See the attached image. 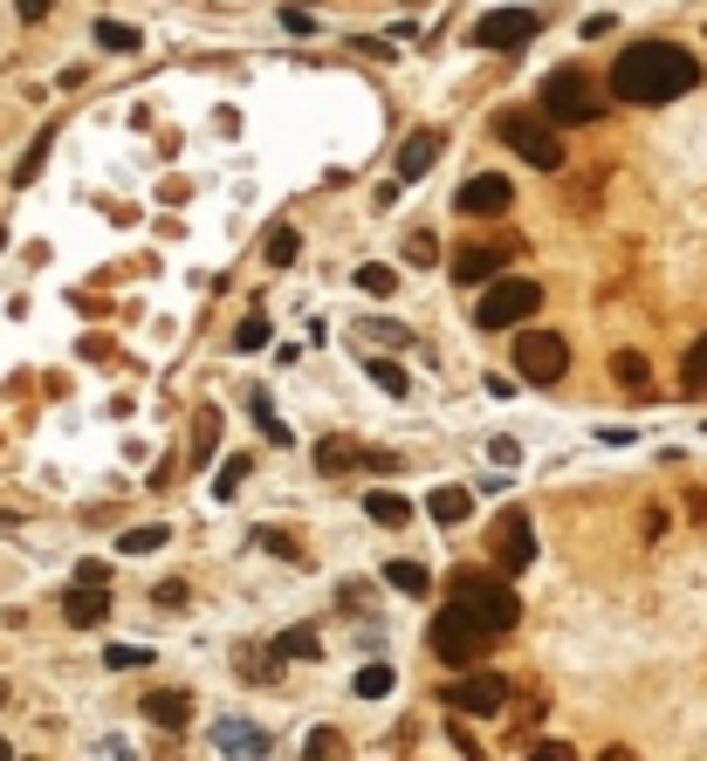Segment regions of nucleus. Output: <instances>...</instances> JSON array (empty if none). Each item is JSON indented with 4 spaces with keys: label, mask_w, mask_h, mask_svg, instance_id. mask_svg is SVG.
<instances>
[{
    "label": "nucleus",
    "mask_w": 707,
    "mask_h": 761,
    "mask_svg": "<svg viewBox=\"0 0 707 761\" xmlns=\"http://www.w3.org/2000/svg\"><path fill=\"white\" fill-rule=\"evenodd\" d=\"M700 83V62L680 42H633L611 62V90L625 103H674Z\"/></svg>",
    "instance_id": "obj_1"
},
{
    "label": "nucleus",
    "mask_w": 707,
    "mask_h": 761,
    "mask_svg": "<svg viewBox=\"0 0 707 761\" xmlns=\"http://www.w3.org/2000/svg\"><path fill=\"white\" fill-rule=\"evenodd\" d=\"M549 124H557L549 110H542V117H536V110H501V117H495V138H501L508 151H522L536 172H557V166H564V138L549 131Z\"/></svg>",
    "instance_id": "obj_2"
},
{
    "label": "nucleus",
    "mask_w": 707,
    "mask_h": 761,
    "mask_svg": "<svg viewBox=\"0 0 707 761\" xmlns=\"http://www.w3.org/2000/svg\"><path fill=\"white\" fill-rule=\"evenodd\" d=\"M426 645H434V659H447V665H481V659H488V645H495V631H488L475 611H460L454 597H447V611L434 618Z\"/></svg>",
    "instance_id": "obj_3"
},
{
    "label": "nucleus",
    "mask_w": 707,
    "mask_h": 761,
    "mask_svg": "<svg viewBox=\"0 0 707 761\" xmlns=\"http://www.w3.org/2000/svg\"><path fill=\"white\" fill-rule=\"evenodd\" d=\"M447 597H454L460 611H475V618H481V624H488L495 638L522 624V597L508 590V583H495V577H481V570H467V577H454V590H447Z\"/></svg>",
    "instance_id": "obj_4"
},
{
    "label": "nucleus",
    "mask_w": 707,
    "mask_h": 761,
    "mask_svg": "<svg viewBox=\"0 0 707 761\" xmlns=\"http://www.w3.org/2000/svg\"><path fill=\"white\" fill-rule=\"evenodd\" d=\"M542 110L557 117V124H591V117H605V90L577 62H564V69L542 76Z\"/></svg>",
    "instance_id": "obj_5"
},
{
    "label": "nucleus",
    "mask_w": 707,
    "mask_h": 761,
    "mask_svg": "<svg viewBox=\"0 0 707 761\" xmlns=\"http://www.w3.org/2000/svg\"><path fill=\"white\" fill-rule=\"evenodd\" d=\"M536 309H542V289L529 282V274H495L475 316H481V330H516V323H529Z\"/></svg>",
    "instance_id": "obj_6"
},
{
    "label": "nucleus",
    "mask_w": 707,
    "mask_h": 761,
    "mask_svg": "<svg viewBox=\"0 0 707 761\" xmlns=\"http://www.w3.org/2000/svg\"><path fill=\"white\" fill-rule=\"evenodd\" d=\"M564 371H570V343H564V337L529 330V337L516 343V378H522V384H557Z\"/></svg>",
    "instance_id": "obj_7"
},
{
    "label": "nucleus",
    "mask_w": 707,
    "mask_h": 761,
    "mask_svg": "<svg viewBox=\"0 0 707 761\" xmlns=\"http://www.w3.org/2000/svg\"><path fill=\"white\" fill-rule=\"evenodd\" d=\"M522 240H475V248H460L454 254V282H467V289H481V282H495V274L508 268V254H516Z\"/></svg>",
    "instance_id": "obj_8"
},
{
    "label": "nucleus",
    "mask_w": 707,
    "mask_h": 761,
    "mask_svg": "<svg viewBox=\"0 0 707 761\" xmlns=\"http://www.w3.org/2000/svg\"><path fill=\"white\" fill-rule=\"evenodd\" d=\"M536 28H542V21H536L529 8H495V14L475 21V42H481V49H522V42H536Z\"/></svg>",
    "instance_id": "obj_9"
},
{
    "label": "nucleus",
    "mask_w": 707,
    "mask_h": 761,
    "mask_svg": "<svg viewBox=\"0 0 707 761\" xmlns=\"http://www.w3.org/2000/svg\"><path fill=\"white\" fill-rule=\"evenodd\" d=\"M495 563H501V577H516V570L536 563V529H529V514H522V508H508V514H501V529H495Z\"/></svg>",
    "instance_id": "obj_10"
},
{
    "label": "nucleus",
    "mask_w": 707,
    "mask_h": 761,
    "mask_svg": "<svg viewBox=\"0 0 707 761\" xmlns=\"http://www.w3.org/2000/svg\"><path fill=\"white\" fill-rule=\"evenodd\" d=\"M454 207H460L467 220H495V213H508V207H516V186H508L501 172H475V179L460 186V199H454Z\"/></svg>",
    "instance_id": "obj_11"
},
{
    "label": "nucleus",
    "mask_w": 707,
    "mask_h": 761,
    "mask_svg": "<svg viewBox=\"0 0 707 761\" xmlns=\"http://www.w3.org/2000/svg\"><path fill=\"white\" fill-rule=\"evenodd\" d=\"M447 707L454 713H501L508 707V679L501 672H475V679H460V687H447Z\"/></svg>",
    "instance_id": "obj_12"
},
{
    "label": "nucleus",
    "mask_w": 707,
    "mask_h": 761,
    "mask_svg": "<svg viewBox=\"0 0 707 761\" xmlns=\"http://www.w3.org/2000/svg\"><path fill=\"white\" fill-rule=\"evenodd\" d=\"M213 748H220V754H241V761H261V754H275V741L255 728V720H220V728H213Z\"/></svg>",
    "instance_id": "obj_13"
},
{
    "label": "nucleus",
    "mask_w": 707,
    "mask_h": 761,
    "mask_svg": "<svg viewBox=\"0 0 707 761\" xmlns=\"http://www.w3.org/2000/svg\"><path fill=\"white\" fill-rule=\"evenodd\" d=\"M110 618V583H76L62 597V624H103Z\"/></svg>",
    "instance_id": "obj_14"
},
{
    "label": "nucleus",
    "mask_w": 707,
    "mask_h": 761,
    "mask_svg": "<svg viewBox=\"0 0 707 761\" xmlns=\"http://www.w3.org/2000/svg\"><path fill=\"white\" fill-rule=\"evenodd\" d=\"M426 514H434L440 529H460L467 514H475V494H467V488H434V494H426Z\"/></svg>",
    "instance_id": "obj_15"
},
{
    "label": "nucleus",
    "mask_w": 707,
    "mask_h": 761,
    "mask_svg": "<svg viewBox=\"0 0 707 761\" xmlns=\"http://www.w3.org/2000/svg\"><path fill=\"white\" fill-rule=\"evenodd\" d=\"M145 720H151V728H172V734H179L186 720H192V700H186V693H166V687H159V693H145Z\"/></svg>",
    "instance_id": "obj_16"
},
{
    "label": "nucleus",
    "mask_w": 707,
    "mask_h": 761,
    "mask_svg": "<svg viewBox=\"0 0 707 761\" xmlns=\"http://www.w3.org/2000/svg\"><path fill=\"white\" fill-rule=\"evenodd\" d=\"M440 158V138L434 131H419V138H406V151H399V186H412V179H426V166Z\"/></svg>",
    "instance_id": "obj_17"
},
{
    "label": "nucleus",
    "mask_w": 707,
    "mask_h": 761,
    "mask_svg": "<svg viewBox=\"0 0 707 761\" xmlns=\"http://www.w3.org/2000/svg\"><path fill=\"white\" fill-rule=\"evenodd\" d=\"M365 514H371L378 529H406V522H412V501L391 494V488H378V494H365Z\"/></svg>",
    "instance_id": "obj_18"
},
{
    "label": "nucleus",
    "mask_w": 707,
    "mask_h": 761,
    "mask_svg": "<svg viewBox=\"0 0 707 761\" xmlns=\"http://www.w3.org/2000/svg\"><path fill=\"white\" fill-rule=\"evenodd\" d=\"M166 522H145V529H125V535H117V549H125V555H151V549H166Z\"/></svg>",
    "instance_id": "obj_19"
},
{
    "label": "nucleus",
    "mask_w": 707,
    "mask_h": 761,
    "mask_svg": "<svg viewBox=\"0 0 707 761\" xmlns=\"http://www.w3.org/2000/svg\"><path fill=\"white\" fill-rule=\"evenodd\" d=\"M385 583H391V590H406V597H426V590H434L426 563H385Z\"/></svg>",
    "instance_id": "obj_20"
},
{
    "label": "nucleus",
    "mask_w": 707,
    "mask_h": 761,
    "mask_svg": "<svg viewBox=\"0 0 707 761\" xmlns=\"http://www.w3.org/2000/svg\"><path fill=\"white\" fill-rule=\"evenodd\" d=\"M261 254H268V268H289V261L302 254V233H296V227H268V248H261Z\"/></svg>",
    "instance_id": "obj_21"
},
{
    "label": "nucleus",
    "mask_w": 707,
    "mask_h": 761,
    "mask_svg": "<svg viewBox=\"0 0 707 761\" xmlns=\"http://www.w3.org/2000/svg\"><path fill=\"white\" fill-rule=\"evenodd\" d=\"M611 371H618V384H633V391H646V378H653V364L639 350H611Z\"/></svg>",
    "instance_id": "obj_22"
},
{
    "label": "nucleus",
    "mask_w": 707,
    "mask_h": 761,
    "mask_svg": "<svg viewBox=\"0 0 707 761\" xmlns=\"http://www.w3.org/2000/svg\"><path fill=\"white\" fill-rule=\"evenodd\" d=\"M365 371H371V384L391 391V398H406V391H412V378H406L399 364H385V357H365Z\"/></svg>",
    "instance_id": "obj_23"
},
{
    "label": "nucleus",
    "mask_w": 707,
    "mask_h": 761,
    "mask_svg": "<svg viewBox=\"0 0 707 761\" xmlns=\"http://www.w3.org/2000/svg\"><path fill=\"white\" fill-rule=\"evenodd\" d=\"M213 439H220V412L207 405L200 419H192V460H213Z\"/></svg>",
    "instance_id": "obj_24"
},
{
    "label": "nucleus",
    "mask_w": 707,
    "mask_h": 761,
    "mask_svg": "<svg viewBox=\"0 0 707 761\" xmlns=\"http://www.w3.org/2000/svg\"><path fill=\"white\" fill-rule=\"evenodd\" d=\"M323 645H317V631H282L275 638V659H317Z\"/></svg>",
    "instance_id": "obj_25"
},
{
    "label": "nucleus",
    "mask_w": 707,
    "mask_h": 761,
    "mask_svg": "<svg viewBox=\"0 0 707 761\" xmlns=\"http://www.w3.org/2000/svg\"><path fill=\"white\" fill-rule=\"evenodd\" d=\"M358 289H365V296H391V289H399V274H391L385 261H365V268H358Z\"/></svg>",
    "instance_id": "obj_26"
},
{
    "label": "nucleus",
    "mask_w": 707,
    "mask_h": 761,
    "mask_svg": "<svg viewBox=\"0 0 707 761\" xmlns=\"http://www.w3.org/2000/svg\"><path fill=\"white\" fill-rule=\"evenodd\" d=\"M97 42L117 49V56H131V49H138V28H125V21H97Z\"/></svg>",
    "instance_id": "obj_27"
},
{
    "label": "nucleus",
    "mask_w": 707,
    "mask_h": 761,
    "mask_svg": "<svg viewBox=\"0 0 707 761\" xmlns=\"http://www.w3.org/2000/svg\"><path fill=\"white\" fill-rule=\"evenodd\" d=\"M248 412H255V425H261V432L275 439V447H289V425H282V419H275V412H268V398H261V391L248 398Z\"/></svg>",
    "instance_id": "obj_28"
},
{
    "label": "nucleus",
    "mask_w": 707,
    "mask_h": 761,
    "mask_svg": "<svg viewBox=\"0 0 707 761\" xmlns=\"http://www.w3.org/2000/svg\"><path fill=\"white\" fill-rule=\"evenodd\" d=\"M42 158H49V131L34 138L28 151H21V166H14V186H34V172H42Z\"/></svg>",
    "instance_id": "obj_29"
},
{
    "label": "nucleus",
    "mask_w": 707,
    "mask_h": 761,
    "mask_svg": "<svg viewBox=\"0 0 707 761\" xmlns=\"http://www.w3.org/2000/svg\"><path fill=\"white\" fill-rule=\"evenodd\" d=\"M268 343V316L255 309V316H241V330H233V350H261Z\"/></svg>",
    "instance_id": "obj_30"
},
{
    "label": "nucleus",
    "mask_w": 707,
    "mask_h": 761,
    "mask_svg": "<svg viewBox=\"0 0 707 761\" xmlns=\"http://www.w3.org/2000/svg\"><path fill=\"white\" fill-rule=\"evenodd\" d=\"M317 467H323V473H343V467H358V453H350L343 439H323V447H317Z\"/></svg>",
    "instance_id": "obj_31"
},
{
    "label": "nucleus",
    "mask_w": 707,
    "mask_h": 761,
    "mask_svg": "<svg viewBox=\"0 0 707 761\" xmlns=\"http://www.w3.org/2000/svg\"><path fill=\"white\" fill-rule=\"evenodd\" d=\"M391 693V665H365L358 672V700H385Z\"/></svg>",
    "instance_id": "obj_32"
},
{
    "label": "nucleus",
    "mask_w": 707,
    "mask_h": 761,
    "mask_svg": "<svg viewBox=\"0 0 707 761\" xmlns=\"http://www.w3.org/2000/svg\"><path fill=\"white\" fill-rule=\"evenodd\" d=\"M103 665H110V672H138V665H151V652H145V645H110Z\"/></svg>",
    "instance_id": "obj_33"
},
{
    "label": "nucleus",
    "mask_w": 707,
    "mask_h": 761,
    "mask_svg": "<svg viewBox=\"0 0 707 761\" xmlns=\"http://www.w3.org/2000/svg\"><path fill=\"white\" fill-rule=\"evenodd\" d=\"M302 754H309V761H330V754H343V734H337V728H317V734L302 741Z\"/></svg>",
    "instance_id": "obj_34"
},
{
    "label": "nucleus",
    "mask_w": 707,
    "mask_h": 761,
    "mask_svg": "<svg viewBox=\"0 0 707 761\" xmlns=\"http://www.w3.org/2000/svg\"><path fill=\"white\" fill-rule=\"evenodd\" d=\"M680 378H687V391H707V337L687 350V371H680Z\"/></svg>",
    "instance_id": "obj_35"
},
{
    "label": "nucleus",
    "mask_w": 707,
    "mask_h": 761,
    "mask_svg": "<svg viewBox=\"0 0 707 761\" xmlns=\"http://www.w3.org/2000/svg\"><path fill=\"white\" fill-rule=\"evenodd\" d=\"M406 261H412V268H434V261H440L434 233H412V240H406Z\"/></svg>",
    "instance_id": "obj_36"
},
{
    "label": "nucleus",
    "mask_w": 707,
    "mask_h": 761,
    "mask_svg": "<svg viewBox=\"0 0 707 761\" xmlns=\"http://www.w3.org/2000/svg\"><path fill=\"white\" fill-rule=\"evenodd\" d=\"M241 480H248V460H227V467L213 473V494H233V488H241Z\"/></svg>",
    "instance_id": "obj_37"
},
{
    "label": "nucleus",
    "mask_w": 707,
    "mask_h": 761,
    "mask_svg": "<svg viewBox=\"0 0 707 761\" xmlns=\"http://www.w3.org/2000/svg\"><path fill=\"white\" fill-rule=\"evenodd\" d=\"M282 28L289 34H317V14H309V8H282Z\"/></svg>",
    "instance_id": "obj_38"
},
{
    "label": "nucleus",
    "mask_w": 707,
    "mask_h": 761,
    "mask_svg": "<svg viewBox=\"0 0 707 761\" xmlns=\"http://www.w3.org/2000/svg\"><path fill=\"white\" fill-rule=\"evenodd\" d=\"M76 583H110V563H97V555H83V563H76Z\"/></svg>",
    "instance_id": "obj_39"
},
{
    "label": "nucleus",
    "mask_w": 707,
    "mask_h": 761,
    "mask_svg": "<svg viewBox=\"0 0 707 761\" xmlns=\"http://www.w3.org/2000/svg\"><path fill=\"white\" fill-rule=\"evenodd\" d=\"M14 14H21V21H49L56 0H14Z\"/></svg>",
    "instance_id": "obj_40"
},
{
    "label": "nucleus",
    "mask_w": 707,
    "mask_h": 761,
    "mask_svg": "<svg viewBox=\"0 0 707 761\" xmlns=\"http://www.w3.org/2000/svg\"><path fill=\"white\" fill-rule=\"evenodd\" d=\"M488 460H495V467H516V460H522V447H516V439H495Z\"/></svg>",
    "instance_id": "obj_41"
},
{
    "label": "nucleus",
    "mask_w": 707,
    "mask_h": 761,
    "mask_svg": "<svg viewBox=\"0 0 707 761\" xmlns=\"http://www.w3.org/2000/svg\"><path fill=\"white\" fill-rule=\"evenodd\" d=\"M151 604H159V611H179L186 590H179V583H159V590H151Z\"/></svg>",
    "instance_id": "obj_42"
},
{
    "label": "nucleus",
    "mask_w": 707,
    "mask_h": 761,
    "mask_svg": "<svg viewBox=\"0 0 707 761\" xmlns=\"http://www.w3.org/2000/svg\"><path fill=\"white\" fill-rule=\"evenodd\" d=\"M261 549H275V555H296V542H289L282 529H261Z\"/></svg>",
    "instance_id": "obj_43"
},
{
    "label": "nucleus",
    "mask_w": 707,
    "mask_h": 761,
    "mask_svg": "<svg viewBox=\"0 0 707 761\" xmlns=\"http://www.w3.org/2000/svg\"><path fill=\"white\" fill-rule=\"evenodd\" d=\"M358 337H371V343H385V337H391V343H399V337H406V330H399V323H365V330H358Z\"/></svg>",
    "instance_id": "obj_44"
},
{
    "label": "nucleus",
    "mask_w": 707,
    "mask_h": 761,
    "mask_svg": "<svg viewBox=\"0 0 707 761\" xmlns=\"http://www.w3.org/2000/svg\"><path fill=\"white\" fill-rule=\"evenodd\" d=\"M0 707H8V679H0Z\"/></svg>",
    "instance_id": "obj_45"
},
{
    "label": "nucleus",
    "mask_w": 707,
    "mask_h": 761,
    "mask_svg": "<svg viewBox=\"0 0 707 761\" xmlns=\"http://www.w3.org/2000/svg\"><path fill=\"white\" fill-rule=\"evenodd\" d=\"M0 754H8V741H0Z\"/></svg>",
    "instance_id": "obj_46"
}]
</instances>
